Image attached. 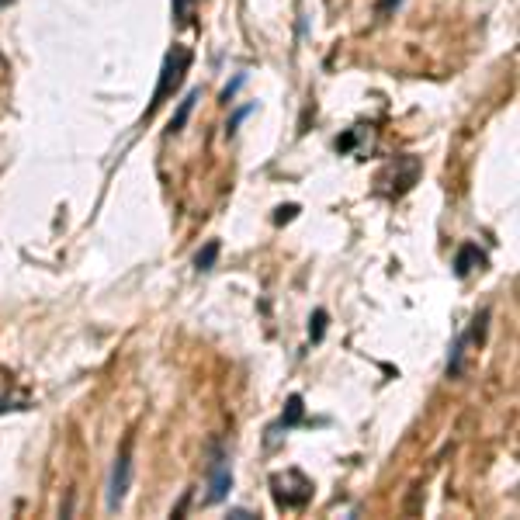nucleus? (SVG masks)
Wrapping results in <instances>:
<instances>
[{
  "mask_svg": "<svg viewBox=\"0 0 520 520\" xmlns=\"http://www.w3.org/2000/svg\"><path fill=\"white\" fill-rule=\"evenodd\" d=\"M191 49L187 46H174L167 56H163V70H160V84H156V91H153V101H149V108H146V115H153L177 87H180V80H184V73L191 70Z\"/></svg>",
  "mask_w": 520,
  "mask_h": 520,
  "instance_id": "1",
  "label": "nucleus"
},
{
  "mask_svg": "<svg viewBox=\"0 0 520 520\" xmlns=\"http://www.w3.org/2000/svg\"><path fill=\"white\" fill-rule=\"evenodd\" d=\"M129 485H132V437H125L118 458H115V468H111V482H108V510H118L129 496Z\"/></svg>",
  "mask_w": 520,
  "mask_h": 520,
  "instance_id": "2",
  "label": "nucleus"
},
{
  "mask_svg": "<svg viewBox=\"0 0 520 520\" xmlns=\"http://www.w3.org/2000/svg\"><path fill=\"white\" fill-rule=\"evenodd\" d=\"M229 492H232V468H229V458L215 447V458L208 465V496H205V503H222Z\"/></svg>",
  "mask_w": 520,
  "mask_h": 520,
  "instance_id": "3",
  "label": "nucleus"
},
{
  "mask_svg": "<svg viewBox=\"0 0 520 520\" xmlns=\"http://www.w3.org/2000/svg\"><path fill=\"white\" fill-rule=\"evenodd\" d=\"M485 264H489V257H485L475 243H461L458 253H454V275H458V278H468L475 268L482 271Z\"/></svg>",
  "mask_w": 520,
  "mask_h": 520,
  "instance_id": "4",
  "label": "nucleus"
},
{
  "mask_svg": "<svg viewBox=\"0 0 520 520\" xmlns=\"http://www.w3.org/2000/svg\"><path fill=\"white\" fill-rule=\"evenodd\" d=\"M201 101V87H191L187 94H184V101L177 104V111H174V118H170V132L177 136V132H184V125H187V118H191V111H194V104Z\"/></svg>",
  "mask_w": 520,
  "mask_h": 520,
  "instance_id": "5",
  "label": "nucleus"
},
{
  "mask_svg": "<svg viewBox=\"0 0 520 520\" xmlns=\"http://www.w3.org/2000/svg\"><path fill=\"white\" fill-rule=\"evenodd\" d=\"M302 420H306V399H302L299 392H292V396H288V406H285V413H281V420H278V427L288 430V427H299Z\"/></svg>",
  "mask_w": 520,
  "mask_h": 520,
  "instance_id": "6",
  "label": "nucleus"
},
{
  "mask_svg": "<svg viewBox=\"0 0 520 520\" xmlns=\"http://www.w3.org/2000/svg\"><path fill=\"white\" fill-rule=\"evenodd\" d=\"M219 250H222V243H219V239H208V243L194 253V271H198V275H205V271H212V268H215Z\"/></svg>",
  "mask_w": 520,
  "mask_h": 520,
  "instance_id": "7",
  "label": "nucleus"
},
{
  "mask_svg": "<svg viewBox=\"0 0 520 520\" xmlns=\"http://www.w3.org/2000/svg\"><path fill=\"white\" fill-rule=\"evenodd\" d=\"M465 347H468V337L461 333V337L454 340L451 354H447V378H458V375H461V358H465Z\"/></svg>",
  "mask_w": 520,
  "mask_h": 520,
  "instance_id": "8",
  "label": "nucleus"
},
{
  "mask_svg": "<svg viewBox=\"0 0 520 520\" xmlns=\"http://www.w3.org/2000/svg\"><path fill=\"white\" fill-rule=\"evenodd\" d=\"M485 326H489V309H482V313L472 319V330L465 333V337H468V344H475V347H479V344L485 340Z\"/></svg>",
  "mask_w": 520,
  "mask_h": 520,
  "instance_id": "9",
  "label": "nucleus"
},
{
  "mask_svg": "<svg viewBox=\"0 0 520 520\" xmlns=\"http://www.w3.org/2000/svg\"><path fill=\"white\" fill-rule=\"evenodd\" d=\"M326 319H330L326 309H316V313H313V319H309V340H313V344H319V340L326 337Z\"/></svg>",
  "mask_w": 520,
  "mask_h": 520,
  "instance_id": "10",
  "label": "nucleus"
},
{
  "mask_svg": "<svg viewBox=\"0 0 520 520\" xmlns=\"http://www.w3.org/2000/svg\"><path fill=\"white\" fill-rule=\"evenodd\" d=\"M243 84H246V73H236V77H232V84H229V87H222L219 101H222V104H232V98H236V91H239Z\"/></svg>",
  "mask_w": 520,
  "mask_h": 520,
  "instance_id": "11",
  "label": "nucleus"
},
{
  "mask_svg": "<svg viewBox=\"0 0 520 520\" xmlns=\"http://www.w3.org/2000/svg\"><path fill=\"white\" fill-rule=\"evenodd\" d=\"M253 108H257V104H246V108H239V111H232V118L225 122V136H232V132L239 129V122H243V118H246V115H250Z\"/></svg>",
  "mask_w": 520,
  "mask_h": 520,
  "instance_id": "12",
  "label": "nucleus"
},
{
  "mask_svg": "<svg viewBox=\"0 0 520 520\" xmlns=\"http://www.w3.org/2000/svg\"><path fill=\"white\" fill-rule=\"evenodd\" d=\"M295 215H299V205H281L278 215H275V225H285V222H292Z\"/></svg>",
  "mask_w": 520,
  "mask_h": 520,
  "instance_id": "13",
  "label": "nucleus"
},
{
  "mask_svg": "<svg viewBox=\"0 0 520 520\" xmlns=\"http://www.w3.org/2000/svg\"><path fill=\"white\" fill-rule=\"evenodd\" d=\"M187 15H191V0H174V18L184 25L187 21Z\"/></svg>",
  "mask_w": 520,
  "mask_h": 520,
  "instance_id": "14",
  "label": "nucleus"
},
{
  "mask_svg": "<svg viewBox=\"0 0 520 520\" xmlns=\"http://www.w3.org/2000/svg\"><path fill=\"white\" fill-rule=\"evenodd\" d=\"M399 4H402V0H378V15H392Z\"/></svg>",
  "mask_w": 520,
  "mask_h": 520,
  "instance_id": "15",
  "label": "nucleus"
},
{
  "mask_svg": "<svg viewBox=\"0 0 520 520\" xmlns=\"http://www.w3.org/2000/svg\"><path fill=\"white\" fill-rule=\"evenodd\" d=\"M229 517H236V520H250L253 513H250V510H229Z\"/></svg>",
  "mask_w": 520,
  "mask_h": 520,
  "instance_id": "16",
  "label": "nucleus"
},
{
  "mask_svg": "<svg viewBox=\"0 0 520 520\" xmlns=\"http://www.w3.org/2000/svg\"><path fill=\"white\" fill-rule=\"evenodd\" d=\"M8 4H15V0H0V8H8Z\"/></svg>",
  "mask_w": 520,
  "mask_h": 520,
  "instance_id": "17",
  "label": "nucleus"
}]
</instances>
